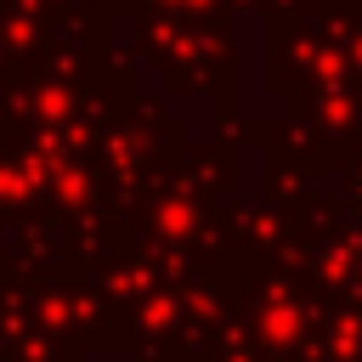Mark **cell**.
<instances>
[{
	"mask_svg": "<svg viewBox=\"0 0 362 362\" xmlns=\"http://www.w3.org/2000/svg\"><path fill=\"white\" fill-rule=\"evenodd\" d=\"M356 209H362V175H356Z\"/></svg>",
	"mask_w": 362,
	"mask_h": 362,
	"instance_id": "obj_1",
	"label": "cell"
}]
</instances>
